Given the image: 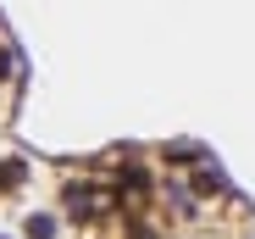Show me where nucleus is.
<instances>
[{
    "mask_svg": "<svg viewBox=\"0 0 255 239\" xmlns=\"http://www.w3.org/2000/svg\"><path fill=\"white\" fill-rule=\"evenodd\" d=\"M95 206H100L95 189H78V184L67 189V212H72V217H95Z\"/></svg>",
    "mask_w": 255,
    "mask_h": 239,
    "instance_id": "1",
    "label": "nucleus"
},
{
    "mask_svg": "<svg viewBox=\"0 0 255 239\" xmlns=\"http://www.w3.org/2000/svg\"><path fill=\"white\" fill-rule=\"evenodd\" d=\"M28 239H56V217H45V212H28Z\"/></svg>",
    "mask_w": 255,
    "mask_h": 239,
    "instance_id": "2",
    "label": "nucleus"
},
{
    "mask_svg": "<svg viewBox=\"0 0 255 239\" xmlns=\"http://www.w3.org/2000/svg\"><path fill=\"white\" fill-rule=\"evenodd\" d=\"M22 178H28V167H22V162H0V189H17Z\"/></svg>",
    "mask_w": 255,
    "mask_h": 239,
    "instance_id": "3",
    "label": "nucleus"
},
{
    "mask_svg": "<svg viewBox=\"0 0 255 239\" xmlns=\"http://www.w3.org/2000/svg\"><path fill=\"white\" fill-rule=\"evenodd\" d=\"M166 162H205L200 145H166Z\"/></svg>",
    "mask_w": 255,
    "mask_h": 239,
    "instance_id": "4",
    "label": "nucleus"
},
{
    "mask_svg": "<svg viewBox=\"0 0 255 239\" xmlns=\"http://www.w3.org/2000/svg\"><path fill=\"white\" fill-rule=\"evenodd\" d=\"M11 72H17V61H11L6 50H0V78H11Z\"/></svg>",
    "mask_w": 255,
    "mask_h": 239,
    "instance_id": "5",
    "label": "nucleus"
},
{
    "mask_svg": "<svg viewBox=\"0 0 255 239\" xmlns=\"http://www.w3.org/2000/svg\"><path fill=\"white\" fill-rule=\"evenodd\" d=\"M133 239H150V234H144V228H139V234H133Z\"/></svg>",
    "mask_w": 255,
    "mask_h": 239,
    "instance_id": "6",
    "label": "nucleus"
}]
</instances>
